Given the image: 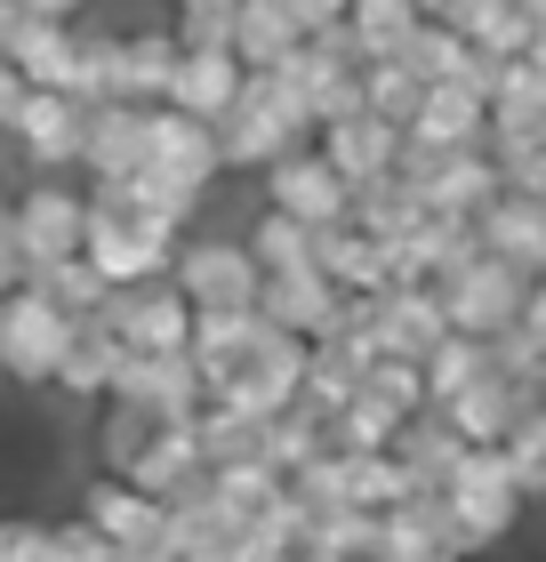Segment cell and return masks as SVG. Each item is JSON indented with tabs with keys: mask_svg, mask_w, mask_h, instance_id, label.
I'll use <instances>...</instances> for the list:
<instances>
[{
	"mask_svg": "<svg viewBox=\"0 0 546 562\" xmlns=\"http://www.w3.org/2000/svg\"><path fill=\"white\" fill-rule=\"evenodd\" d=\"M426 402H450V394H466L475 378H490L499 370V353H490V338H466V329H450V338H434V353H426Z\"/></svg>",
	"mask_w": 546,
	"mask_h": 562,
	"instance_id": "836d02e7",
	"label": "cell"
},
{
	"mask_svg": "<svg viewBox=\"0 0 546 562\" xmlns=\"http://www.w3.org/2000/svg\"><path fill=\"white\" fill-rule=\"evenodd\" d=\"M394 434H402V411L378 402V394H354V402L330 411V442L337 450H394Z\"/></svg>",
	"mask_w": 546,
	"mask_h": 562,
	"instance_id": "d590c367",
	"label": "cell"
},
{
	"mask_svg": "<svg viewBox=\"0 0 546 562\" xmlns=\"http://www.w3.org/2000/svg\"><path fill=\"white\" fill-rule=\"evenodd\" d=\"M242 81H249V65L233 57V48H186L177 57V81H169V97L161 105H177V113H193V121H225V105L242 97Z\"/></svg>",
	"mask_w": 546,
	"mask_h": 562,
	"instance_id": "44dd1931",
	"label": "cell"
},
{
	"mask_svg": "<svg viewBox=\"0 0 546 562\" xmlns=\"http://www.w3.org/2000/svg\"><path fill=\"white\" fill-rule=\"evenodd\" d=\"M314 266H322L346 297H378V290H394V258H386V241H378V234H361L354 217H346V225H322Z\"/></svg>",
	"mask_w": 546,
	"mask_h": 562,
	"instance_id": "7402d4cb",
	"label": "cell"
},
{
	"mask_svg": "<svg viewBox=\"0 0 546 562\" xmlns=\"http://www.w3.org/2000/svg\"><path fill=\"white\" fill-rule=\"evenodd\" d=\"M242 9V0H233ZM233 9H177V48H233Z\"/></svg>",
	"mask_w": 546,
	"mask_h": 562,
	"instance_id": "7bdbcfd3",
	"label": "cell"
},
{
	"mask_svg": "<svg viewBox=\"0 0 546 562\" xmlns=\"http://www.w3.org/2000/svg\"><path fill=\"white\" fill-rule=\"evenodd\" d=\"M499 450H506L514 482H523V498L538 506V498H546V402H531V411L506 426V442H499Z\"/></svg>",
	"mask_w": 546,
	"mask_h": 562,
	"instance_id": "60d3db41",
	"label": "cell"
},
{
	"mask_svg": "<svg viewBox=\"0 0 546 562\" xmlns=\"http://www.w3.org/2000/svg\"><path fill=\"white\" fill-rule=\"evenodd\" d=\"M105 402H137L153 418H193L201 402H210V386H201L193 353H121Z\"/></svg>",
	"mask_w": 546,
	"mask_h": 562,
	"instance_id": "4fadbf2b",
	"label": "cell"
},
{
	"mask_svg": "<svg viewBox=\"0 0 546 562\" xmlns=\"http://www.w3.org/2000/svg\"><path fill=\"white\" fill-rule=\"evenodd\" d=\"M9 65L33 89H65L73 97V81H81V24H48V16H24L16 9V24H9Z\"/></svg>",
	"mask_w": 546,
	"mask_h": 562,
	"instance_id": "d6986e66",
	"label": "cell"
},
{
	"mask_svg": "<svg viewBox=\"0 0 546 562\" xmlns=\"http://www.w3.org/2000/svg\"><path fill=\"white\" fill-rule=\"evenodd\" d=\"M177 33L169 24H145V33H121V81H113V97H129V105H161L169 97V81H177Z\"/></svg>",
	"mask_w": 546,
	"mask_h": 562,
	"instance_id": "83f0119b",
	"label": "cell"
},
{
	"mask_svg": "<svg viewBox=\"0 0 546 562\" xmlns=\"http://www.w3.org/2000/svg\"><path fill=\"white\" fill-rule=\"evenodd\" d=\"M499 193H546V137H490Z\"/></svg>",
	"mask_w": 546,
	"mask_h": 562,
	"instance_id": "b9f144b4",
	"label": "cell"
},
{
	"mask_svg": "<svg viewBox=\"0 0 546 562\" xmlns=\"http://www.w3.org/2000/svg\"><path fill=\"white\" fill-rule=\"evenodd\" d=\"M514 9H523L531 24H546V0H514Z\"/></svg>",
	"mask_w": 546,
	"mask_h": 562,
	"instance_id": "f5cc1de1",
	"label": "cell"
},
{
	"mask_svg": "<svg viewBox=\"0 0 546 562\" xmlns=\"http://www.w3.org/2000/svg\"><path fill=\"white\" fill-rule=\"evenodd\" d=\"M531 402H538L531 386H514L506 370H490V378H475V386H466V394H450V402H434V411L450 418V426L466 434V442H506V426L523 418Z\"/></svg>",
	"mask_w": 546,
	"mask_h": 562,
	"instance_id": "603a6c76",
	"label": "cell"
},
{
	"mask_svg": "<svg viewBox=\"0 0 546 562\" xmlns=\"http://www.w3.org/2000/svg\"><path fill=\"white\" fill-rule=\"evenodd\" d=\"M129 353H186L193 346V297L177 290V281H137V290H105V305H97Z\"/></svg>",
	"mask_w": 546,
	"mask_h": 562,
	"instance_id": "9c48e42d",
	"label": "cell"
},
{
	"mask_svg": "<svg viewBox=\"0 0 546 562\" xmlns=\"http://www.w3.org/2000/svg\"><path fill=\"white\" fill-rule=\"evenodd\" d=\"M298 394H305V338H290V329H274V322H266V338L249 346V362L210 386V402H233V411H249V418L290 411Z\"/></svg>",
	"mask_w": 546,
	"mask_h": 562,
	"instance_id": "ba28073f",
	"label": "cell"
},
{
	"mask_svg": "<svg viewBox=\"0 0 546 562\" xmlns=\"http://www.w3.org/2000/svg\"><path fill=\"white\" fill-rule=\"evenodd\" d=\"M314 145L330 153V169L346 177V186H370V177H386V169L402 161V130H394V121H378L370 105L346 113V121H322Z\"/></svg>",
	"mask_w": 546,
	"mask_h": 562,
	"instance_id": "ac0fdd59",
	"label": "cell"
},
{
	"mask_svg": "<svg viewBox=\"0 0 546 562\" xmlns=\"http://www.w3.org/2000/svg\"><path fill=\"white\" fill-rule=\"evenodd\" d=\"M514 329H523L531 346H546V273H531V290H523V322H514Z\"/></svg>",
	"mask_w": 546,
	"mask_h": 562,
	"instance_id": "c3c4849f",
	"label": "cell"
},
{
	"mask_svg": "<svg viewBox=\"0 0 546 562\" xmlns=\"http://www.w3.org/2000/svg\"><path fill=\"white\" fill-rule=\"evenodd\" d=\"M257 314H266L274 329H290V338H330L337 322H346V290L322 273V266H305V273H266V290H257Z\"/></svg>",
	"mask_w": 546,
	"mask_h": 562,
	"instance_id": "9a60e30c",
	"label": "cell"
},
{
	"mask_svg": "<svg viewBox=\"0 0 546 562\" xmlns=\"http://www.w3.org/2000/svg\"><path fill=\"white\" fill-rule=\"evenodd\" d=\"M24 281H33L41 297H57L65 314H97V305H105V273H97L89 258H48V266H24Z\"/></svg>",
	"mask_w": 546,
	"mask_h": 562,
	"instance_id": "ab89813d",
	"label": "cell"
},
{
	"mask_svg": "<svg viewBox=\"0 0 546 562\" xmlns=\"http://www.w3.org/2000/svg\"><path fill=\"white\" fill-rule=\"evenodd\" d=\"M361 234H378V241H394V234H410V225L426 217V201H419V186H410L402 169H386V177H370V186H354V210H346Z\"/></svg>",
	"mask_w": 546,
	"mask_h": 562,
	"instance_id": "4dcf8cb0",
	"label": "cell"
},
{
	"mask_svg": "<svg viewBox=\"0 0 546 562\" xmlns=\"http://www.w3.org/2000/svg\"><path fill=\"white\" fill-rule=\"evenodd\" d=\"M402 137H419V145H442V153H458V145H490V97L475 81H434L419 97V113H410V130Z\"/></svg>",
	"mask_w": 546,
	"mask_h": 562,
	"instance_id": "ffe728a7",
	"label": "cell"
},
{
	"mask_svg": "<svg viewBox=\"0 0 546 562\" xmlns=\"http://www.w3.org/2000/svg\"><path fill=\"white\" fill-rule=\"evenodd\" d=\"M177 9H233V0H177Z\"/></svg>",
	"mask_w": 546,
	"mask_h": 562,
	"instance_id": "11a10c76",
	"label": "cell"
},
{
	"mask_svg": "<svg viewBox=\"0 0 546 562\" xmlns=\"http://www.w3.org/2000/svg\"><path fill=\"white\" fill-rule=\"evenodd\" d=\"M314 137V113L298 105V89L281 81V72H249L242 81V97L225 105V121H218V153H225V169H266V161H281L290 145H305Z\"/></svg>",
	"mask_w": 546,
	"mask_h": 562,
	"instance_id": "7a4b0ae2",
	"label": "cell"
},
{
	"mask_svg": "<svg viewBox=\"0 0 546 562\" xmlns=\"http://www.w3.org/2000/svg\"><path fill=\"white\" fill-rule=\"evenodd\" d=\"M298 41L305 33H298L290 0H242V9H233V57H242L249 72H274Z\"/></svg>",
	"mask_w": 546,
	"mask_h": 562,
	"instance_id": "f1b7e54d",
	"label": "cell"
},
{
	"mask_svg": "<svg viewBox=\"0 0 546 562\" xmlns=\"http://www.w3.org/2000/svg\"><path fill=\"white\" fill-rule=\"evenodd\" d=\"M322 450H337V442H330V411H322V402H305V394H298L290 411H274V418H266V458L281 467V482H290L305 458H322Z\"/></svg>",
	"mask_w": 546,
	"mask_h": 562,
	"instance_id": "1f68e13d",
	"label": "cell"
},
{
	"mask_svg": "<svg viewBox=\"0 0 546 562\" xmlns=\"http://www.w3.org/2000/svg\"><path fill=\"white\" fill-rule=\"evenodd\" d=\"M490 137H546V72L531 57L490 65Z\"/></svg>",
	"mask_w": 546,
	"mask_h": 562,
	"instance_id": "484cf974",
	"label": "cell"
},
{
	"mask_svg": "<svg viewBox=\"0 0 546 562\" xmlns=\"http://www.w3.org/2000/svg\"><path fill=\"white\" fill-rule=\"evenodd\" d=\"M169 281L193 297V314H218V305H257V290H266V266L249 258V241H225V234H186V241H177Z\"/></svg>",
	"mask_w": 546,
	"mask_h": 562,
	"instance_id": "52a82bcc",
	"label": "cell"
},
{
	"mask_svg": "<svg viewBox=\"0 0 546 562\" xmlns=\"http://www.w3.org/2000/svg\"><path fill=\"white\" fill-rule=\"evenodd\" d=\"M458 33H466V41H475V48H482V57H523V48H531V33H538V24H531L523 9H514V0H475V9H466V16H458Z\"/></svg>",
	"mask_w": 546,
	"mask_h": 562,
	"instance_id": "8d00e7d4",
	"label": "cell"
},
{
	"mask_svg": "<svg viewBox=\"0 0 546 562\" xmlns=\"http://www.w3.org/2000/svg\"><path fill=\"white\" fill-rule=\"evenodd\" d=\"M257 177H266V210H290L305 225H346V210H354V186L330 169V153L314 137L290 145L281 161H266Z\"/></svg>",
	"mask_w": 546,
	"mask_h": 562,
	"instance_id": "30bf717a",
	"label": "cell"
},
{
	"mask_svg": "<svg viewBox=\"0 0 546 562\" xmlns=\"http://www.w3.org/2000/svg\"><path fill=\"white\" fill-rule=\"evenodd\" d=\"M81 522L97 530V539H113V547H129V554H145V562H177L169 498L137 491L129 474H97V482H89V491H81Z\"/></svg>",
	"mask_w": 546,
	"mask_h": 562,
	"instance_id": "8992f818",
	"label": "cell"
},
{
	"mask_svg": "<svg viewBox=\"0 0 546 562\" xmlns=\"http://www.w3.org/2000/svg\"><path fill=\"white\" fill-rule=\"evenodd\" d=\"M24 97H33V81H24V72H16L9 57H0V137H9V130H16V113H24Z\"/></svg>",
	"mask_w": 546,
	"mask_h": 562,
	"instance_id": "7dc6e473",
	"label": "cell"
},
{
	"mask_svg": "<svg viewBox=\"0 0 546 562\" xmlns=\"http://www.w3.org/2000/svg\"><path fill=\"white\" fill-rule=\"evenodd\" d=\"M442 498H450V522H458L466 554L506 547V539H514V522L531 515V498H523V482H514V467H506V450H499V442H466L458 474L442 482Z\"/></svg>",
	"mask_w": 546,
	"mask_h": 562,
	"instance_id": "3957f363",
	"label": "cell"
},
{
	"mask_svg": "<svg viewBox=\"0 0 546 562\" xmlns=\"http://www.w3.org/2000/svg\"><path fill=\"white\" fill-rule=\"evenodd\" d=\"M394 450H402V467H410V482H419V491H442V482L458 474V458H466V434L426 402V411H410V418H402Z\"/></svg>",
	"mask_w": 546,
	"mask_h": 562,
	"instance_id": "4316f807",
	"label": "cell"
},
{
	"mask_svg": "<svg viewBox=\"0 0 546 562\" xmlns=\"http://www.w3.org/2000/svg\"><path fill=\"white\" fill-rule=\"evenodd\" d=\"M81 130H89V105H81V97L33 89V97H24V113H16V130H9V145H16L41 177H57V169H81Z\"/></svg>",
	"mask_w": 546,
	"mask_h": 562,
	"instance_id": "5bb4252c",
	"label": "cell"
},
{
	"mask_svg": "<svg viewBox=\"0 0 546 562\" xmlns=\"http://www.w3.org/2000/svg\"><path fill=\"white\" fill-rule=\"evenodd\" d=\"M177 225L145 217L137 201H121V186H89V241L81 258L105 273V290H137V281H161L177 266Z\"/></svg>",
	"mask_w": 546,
	"mask_h": 562,
	"instance_id": "6da1fadb",
	"label": "cell"
},
{
	"mask_svg": "<svg viewBox=\"0 0 546 562\" xmlns=\"http://www.w3.org/2000/svg\"><path fill=\"white\" fill-rule=\"evenodd\" d=\"M523 57H531V65L546 72V24H538V33H531V48H523Z\"/></svg>",
	"mask_w": 546,
	"mask_h": 562,
	"instance_id": "816d5d0a",
	"label": "cell"
},
{
	"mask_svg": "<svg viewBox=\"0 0 546 562\" xmlns=\"http://www.w3.org/2000/svg\"><path fill=\"white\" fill-rule=\"evenodd\" d=\"M121 353H129L121 329H113L105 314H81V329H73V346H65V362H57V394H73V402H105Z\"/></svg>",
	"mask_w": 546,
	"mask_h": 562,
	"instance_id": "d4e9b609",
	"label": "cell"
},
{
	"mask_svg": "<svg viewBox=\"0 0 546 562\" xmlns=\"http://www.w3.org/2000/svg\"><path fill=\"white\" fill-rule=\"evenodd\" d=\"M475 241L490 258L523 266V273H546V193H499L475 210Z\"/></svg>",
	"mask_w": 546,
	"mask_h": 562,
	"instance_id": "e0dca14e",
	"label": "cell"
},
{
	"mask_svg": "<svg viewBox=\"0 0 546 562\" xmlns=\"http://www.w3.org/2000/svg\"><path fill=\"white\" fill-rule=\"evenodd\" d=\"M145 161L169 169V177H186V186H201V193L225 177L218 130H210V121H193V113H177V105H145Z\"/></svg>",
	"mask_w": 546,
	"mask_h": 562,
	"instance_id": "2e32d148",
	"label": "cell"
},
{
	"mask_svg": "<svg viewBox=\"0 0 546 562\" xmlns=\"http://www.w3.org/2000/svg\"><path fill=\"white\" fill-rule=\"evenodd\" d=\"M137 161H145V105H129V97H105V105H89L81 169H89V177H129Z\"/></svg>",
	"mask_w": 546,
	"mask_h": 562,
	"instance_id": "cb8c5ba5",
	"label": "cell"
},
{
	"mask_svg": "<svg viewBox=\"0 0 546 562\" xmlns=\"http://www.w3.org/2000/svg\"><path fill=\"white\" fill-rule=\"evenodd\" d=\"M193 434H201V458H210V467H233V458H266V418L233 411V402H201V411H193Z\"/></svg>",
	"mask_w": 546,
	"mask_h": 562,
	"instance_id": "e575fe53",
	"label": "cell"
},
{
	"mask_svg": "<svg viewBox=\"0 0 546 562\" xmlns=\"http://www.w3.org/2000/svg\"><path fill=\"white\" fill-rule=\"evenodd\" d=\"M73 329H81V314H65L33 281H16V290L0 297V378H9V386H57V362H65Z\"/></svg>",
	"mask_w": 546,
	"mask_h": 562,
	"instance_id": "277c9868",
	"label": "cell"
},
{
	"mask_svg": "<svg viewBox=\"0 0 546 562\" xmlns=\"http://www.w3.org/2000/svg\"><path fill=\"white\" fill-rule=\"evenodd\" d=\"M370 562H475L450 522V498L442 491H410L394 515L378 522V554Z\"/></svg>",
	"mask_w": 546,
	"mask_h": 562,
	"instance_id": "7c38bea8",
	"label": "cell"
},
{
	"mask_svg": "<svg viewBox=\"0 0 546 562\" xmlns=\"http://www.w3.org/2000/svg\"><path fill=\"white\" fill-rule=\"evenodd\" d=\"M9 24H16V0H0V57H9Z\"/></svg>",
	"mask_w": 546,
	"mask_h": 562,
	"instance_id": "f907efd6",
	"label": "cell"
},
{
	"mask_svg": "<svg viewBox=\"0 0 546 562\" xmlns=\"http://www.w3.org/2000/svg\"><path fill=\"white\" fill-rule=\"evenodd\" d=\"M161 426H169V418L137 411V402H105V418H97V458H105V474H129V467H137V450H145Z\"/></svg>",
	"mask_w": 546,
	"mask_h": 562,
	"instance_id": "74e56055",
	"label": "cell"
},
{
	"mask_svg": "<svg viewBox=\"0 0 546 562\" xmlns=\"http://www.w3.org/2000/svg\"><path fill=\"white\" fill-rule=\"evenodd\" d=\"M419 97H426V81H419V72H410L402 57H378V65H361V105H370L378 121H394V130H410Z\"/></svg>",
	"mask_w": 546,
	"mask_h": 562,
	"instance_id": "f35d334b",
	"label": "cell"
},
{
	"mask_svg": "<svg viewBox=\"0 0 546 562\" xmlns=\"http://www.w3.org/2000/svg\"><path fill=\"white\" fill-rule=\"evenodd\" d=\"M354 0H290V16H298V33H337L346 24Z\"/></svg>",
	"mask_w": 546,
	"mask_h": 562,
	"instance_id": "bcb514c9",
	"label": "cell"
},
{
	"mask_svg": "<svg viewBox=\"0 0 546 562\" xmlns=\"http://www.w3.org/2000/svg\"><path fill=\"white\" fill-rule=\"evenodd\" d=\"M242 241H249V258L266 266V273H305V266H314L322 225H305V217H290V210H257Z\"/></svg>",
	"mask_w": 546,
	"mask_h": 562,
	"instance_id": "d6a6232c",
	"label": "cell"
},
{
	"mask_svg": "<svg viewBox=\"0 0 546 562\" xmlns=\"http://www.w3.org/2000/svg\"><path fill=\"white\" fill-rule=\"evenodd\" d=\"M337 467H346V506H370V515H394V506L419 491L402 467V450H337Z\"/></svg>",
	"mask_w": 546,
	"mask_h": 562,
	"instance_id": "f546056e",
	"label": "cell"
},
{
	"mask_svg": "<svg viewBox=\"0 0 546 562\" xmlns=\"http://www.w3.org/2000/svg\"><path fill=\"white\" fill-rule=\"evenodd\" d=\"M24 16H48V24H81L89 16V0H16Z\"/></svg>",
	"mask_w": 546,
	"mask_h": 562,
	"instance_id": "681fc988",
	"label": "cell"
},
{
	"mask_svg": "<svg viewBox=\"0 0 546 562\" xmlns=\"http://www.w3.org/2000/svg\"><path fill=\"white\" fill-rule=\"evenodd\" d=\"M0 562H48V515H0Z\"/></svg>",
	"mask_w": 546,
	"mask_h": 562,
	"instance_id": "ee69618b",
	"label": "cell"
},
{
	"mask_svg": "<svg viewBox=\"0 0 546 562\" xmlns=\"http://www.w3.org/2000/svg\"><path fill=\"white\" fill-rule=\"evenodd\" d=\"M81 241H89V193H73L65 177H41V186L16 193V249H24V266L81 258Z\"/></svg>",
	"mask_w": 546,
	"mask_h": 562,
	"instance_id": "8fae6325",
	"label": "cell"
},
{
	"mask_svg": "<svg viewBox=\"0 0 546 562\" xmlns=\"http://www.w3.org/2000/svg\"><path fill=\"white\" fill-rule=\"evenodd\" d=\"M434 290H442V314H450V329H466V338H506V329L523 322L531 273L506 266V258H490V249H475V258H466L458 273H442Z\"/></svg>",
	"mask_w": 546,
	"mask_h": 562,
	"instance_id": "5b68a950",
	"label": "cell"
},
{
	"mask_svg": "<svg viewBox=\"0 0 546 562\" xmlns=\"http://www.w3.org/2000/svg\"><path fill=\"white\" fill-rule=\"evenodd\" d=\"M24 281V249H16V201H0V297Z\"/></svg>",
	"mask_w": 546,
	"mask_h": 562,
	"instance_id": "f6af8a7d",
	"label": "cell"
},
{
	"mask_svg": "<svg viewBox=\"0 0 546 562\" xmlns=\"http://www.w3.org/2000/svg\"><path fill=\"white\" fill-rule=\"evenodd\" d=\"M290 562H361V554H290Z\"/></svg>",
	"mask_w": 546,
	"mask_h": 562,
	"instance_id": "db71d44e",
	"label": "cell"
}]
</instances>
